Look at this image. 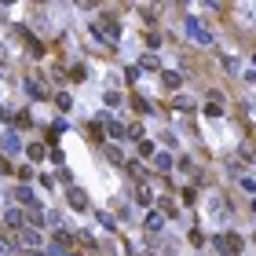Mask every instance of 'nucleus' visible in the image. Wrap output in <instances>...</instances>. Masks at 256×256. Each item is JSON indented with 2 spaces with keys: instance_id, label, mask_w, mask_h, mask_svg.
Here are the masks:
<instances>
[{
  "instance_id": "11",
  "label": "nucleus",
  "mask_w": 256,
  "mask_h": 256,
  "mask_svg": "<svg viewBox=\"0 0 256 256\" xmlns=\"http://www.w3.org/2000/svg\"><path fill=\"white\" fill-rule=\"evenodd\" d=\"M18 147H22V143H18V136H15V132H7V136H0V150H4V154H15Z\"/></svg>"
},
{
  "instance_id": "12",
  "label": "nucleus",
  "mask_w": 256,
  "mask_h": 256,
  "mask_svg": "<svg viewBox=\"0 0 256 256\" xmlns=\"http://www.w3.org/2000/svg\"><path fill=\"white\" fill-rule=\"evenodd\" d=\"M15 202H22L26 208H33V205H41V202H37V198H33V191H30V187H18V191H15Z\"/></svg>"
},
{
  "instance_id": "1",
  "label": "nucleus",
  "mask_w": 256,
  "mask_h": 256,
  "mask_svg": "<svg viewBox=\"0 0 256 256\" xmlns=\"http://www.w3.org/2000/svg\"><path fill=\"white\" fill-rule=\"evenodd\" d=\"M212 245H216L223 256H238V253H242V238H238V231H220V234L212 238Z\"/></svg>"
},
{
  "instance_id": "7",
  "label": "nucleus",
  "mask_w": 256,
  "mask_h": 256,
  "mask_svg": "<svg viewBox=\"0 0 256 256\" xmlns=\"http://www.w3.org/2000/svg\"><path fill=\"white\" fill-rule=\"evenodd\" d=\"M161 227H165V216H161V212H147L143 231H147V234H161Z\"/></svg>"
},
{
  "instance_id": "25",
  "label": "nucleus",
  "mask_w": 256,
  "mask_h": 256,
  "mask_svg": "<svg viewBox=\"0 0 256 256\" xmlns=\"http://www.w3.org/2000/svg\"><path fill=\"white\" fill-rule=\"evenodd\" d=\"M176 110H183V113H191V110H194V99H187V96H179V99H176Z\"/></svg>"
},
{
  "instance_id": "27",
  "label": "nucleus",
  "mask_w": 256,
  "mask_h": 256,
  "mask_svg": "<svg viewBox=\"0 0 256 256\" xmlns=\"http://www.w3.org/2000/svg\"><path fill=\"white\" fill-rule=\"evenodd\" d=\"M102 99H106V106H121V92H113V88H110Z\"/></svg>"
},
{
  "instance_id": "32",
  "label": "nucleus",
  "mask_w": 256,
  "mask_h": 256,
  "mask_svg": "<svg viewBox=\"0 0 256 256\" xmlns=\"http://www.w3.org/2000/svg\"><path fill=\"white\" fill-rule=\"evenodd\" d=\"M191 245H205V234L202 231H191Z\"/></svg>"
},
{
  "instance_id": "14",
  "label": "nucleus",
  "mask_w": 256,
  "mask_h": 256,
  "mask_svg": "<svg viewBox=\"0 0 256 256\" xmlns=\"http://www.w3.org/2000/svg\"><path fill=\"white\" fill-rule=\"evenodd\" d=\"M106 136H113V139H125V136H128V128H125V125H117V121H110V125H106Z\"/></svg>"
},
{
  "instance_id": "17",
  "label": "nucleus",
  "mask_w": 256,
  "mask_h": 256,
  "mask_svg": "<svg viewBox=\"0 0 256 256\" xmlns=\"http://www.w3.org/2000/svg\"><path fill=\"white\" fill-rule=\"evenodd\" d=\"M26 48H30L33 59H41V55H44V44H41V41H33V37H26Z\"/></svg>"
},
{
  "instance_id": "23",
  "label": "nucleus",
  "mask_w": 256,
  "mask_h": 256,
  "mask_svg": "<svg viewBox=\"0 0 256 256\" xmlns=\"http://www.w3.org/2000/svg\"><path fill=\"white\" fill-rule=\"evenodd\" d=\"M136 198H139V205H150V202H154V198H150V191H147V187H143V183H139V187H136Z\"/></svg>"
},
{
  "instance_id": "15",
  "label": "nucleus",
  "mask_w": 256,
  "mask_h": 256,
  "mask_svg": "<svg viewBox=\"0 0 256 256\" xmlns=\"http://www.w3.org/2000/svg\"><path fill=\"white\" fill-rule=\"evenodd\" d=\"M125 168L132 179H143V161H125Z\"/></svg>"
},
{
  "instance_id": "35",
  "label": "nucleus",
  "mask_w": 256,
  "mask_h": 256,
  "mask_svg": "<svg viewBox=\"0 0 256 256\" xmlns=\"http://www.w3.org/2000/svg\"><path fill=\"white\" fill-rule=\"evenodd\" d=\"M0 121H7V110H4V106H0Z\"/></svg>"
},
{
  "instance_id": "8",
  "label": "nucleus",
  "mask_w": 256,
  "mask_h": 256,
  "mask_svg": "<svg viewBox=\"0 0 256 256\" xmlns=\"http://www.w3.org/2000/svg\"><path fill=\"white\" fill-rule=\"evenodd\" d=\"M4 223L11 227V231H22V227H30V223H26V216L18 212V208H7V212H4Z\"/></svg>"
},
{
  "instance_id": "13",
  "label": "nucleus",
  "mask_w": 256,
  "mask_h": 256,
  "mask_svg": "<svg viewBox=\"0 0 256 256\" xmlns=\"http://www.w3.org/2000/svg\"><path fill=\"white\" fill-rule=\"evenodd\" d=\"M154 168L157 172H172V157L168 154H154Z\"/></svg>"
},
{
  "instance_id": "21",
  "label": "nucleus",
  "mask_w": 256,
  "mask_h": 256,
  "mask_svg": "<svg viewBox=\"0 0 256 256\" xmlns=\"http://www.w3.org/2000/svg\"><path fill=\"white\" fill-rule=\"evenodd\" d=\"M205 117H223V106L220 102H205Z\"/></svg>"
},
{
  "instance_id": "28",
  "label": "nucleus",
  "mask_w": 256,
  "mask_h": 256,
  "mask_svg": "<svg viewBox=\"0 0 256 256\" xmlns=\"http://www.w3.org/2000/svg\"><path fill=\"white\" fill-rule=\"evenodd\" d=\"M128 139H143V125H128Z\"/></svg>"
},
{
  "instance_id": "18",
  "label": "nucleus",
  "mask_w": 256,
  "mask_h": 256,
  "mask_svg": "<svg viewBox=\"0 0 256 256\" xmlns=\"http://www.w3.org/2000/svg\"><path fill=\"white\" fill-rule=\"evenodd\" d=\"M132 110H136V113H150V102L143 96H132Z\"/></svg>"
},
{
  "instance_id": "29",
  "label": "nucleus",
  "mask_w": 256,
  "mask_h": 256,
  "mask_svg": "<svg viewBox=\"0 0 256 256\" xmlns=\"http://www.w3.org/2000/svg\"><path fill=\"white\" fill-rule=\"evenodd\" d=\"M15 249V242L11 238H4V234H0V253H11Z\"/></svg>"
},
{
  "instance_id": "16",
  "label": "nucleus",
  "mask_w": 256,
  "mask_h": 256,
  "mask_svg": "<svg viewBox=\"0 0 256 256\" xmlns=\"http://www.w3.org/2000/svg\"><path fill=\"white\" fill-rule=\"evenodd\" d=\"M11 121H15V128H30V125H33V117H30V113H26V110H18V113H15Z\"/></svg>"
},
{
  "instance_id": "2",
  "label": "nucleus",
  "mask_w": 256,
  "mask_h": 256,
  "mask_svg": "<svg viewBox=\"0 0 256 256\" xmlns=\"http://www.w3.org/2000/svg\"><path fill=\"white\" fill-rule=\"evenodd\" d=\"M183 30H187V37H191L194 44H202V48H208V44H212V33L205 30V22H202V18H187V22H183Z\"/></svg>"
},
{
  "instance_id": "24",
  "label": "nucleus",
  "mask_w": 256,
  "mask_h": 256,
  "mask_svg": "<svg viewBox=\"0 0 256 256\" xmlns=\"http://www.w3.org/2000/svg\"><path fill=\"white\" fill-rule=\"evenodd\" d=\"M96 220L106 227V231H117V223H113V216H106V212H96Z\"/></svg>"
},
{
  "instance_id": "22",
  "label": "nucleus",
  "mask_w": 256,
  "mask_h": 256,
  "mask_svg": "<svg viewBox=\"0 0 256 256\" xmlns=\"http://www.w3.org/2000/svg\"><path fill=\"white\" fill-rule=\"evenodd\" d=\"M139 154H143V157H150V161H154V154H157V150H154V143H150V139H143V143H139Z\"/></svg>"
},
{
  "instance_id": "4",
  "label": "nucleus",
  "mask_w": 256,
  "mask_h": 256,
  "mask_svg": "<svg viewBox=\"0 0 256 256\" xmlns=\"http://www.w3.org/2000/svg\"><path fill=\"white\" fill-rule=\"evenodd\" d=\"M18 245H22L26 253H41V231H37V227H22V231H18Z\"/></svg>"
},
{
  "instance_id": "10",
  "label": "nucleus",
  "mask_w": 256,
  "mask_h": 256,
  "mask_svg": "<svg viewBox=\"0 0 256 256\" xmlns=\"http://www.w3.org/2000/svg\"><path fill=\"white\" fill-rule=\"evenodd\" d=\"M48 154H51V150L44 147V143H30V147H26V157H30V161H44Z\"/></svg>"
},
{
  "instance_id": "34",
  "label": "nucleus",
  "mask_w": 256,
  "mask_h": 256,
  "mask_svg": "<svg viewBox=\"0 0 256 256\" xmlns=\"http://www.w3.org/2000/svg\"><path fill=\"white\" fill-rule=\"evenodd\" d=\"M4 73H7V62H0V77H4Z\"/></svg>"
},
{
  "instance_id": "26",
  "label": "nucleus",
  "mask_w": 256,
  "mask_h": 256,
  "mask_svg": "<svg viewBox=\"0 0 256 256\" xmlns=\"http://www.w3.org/2000/svg\"><path fill=\"white\" fill-rule=\"evenodd\" d=\"M139 66H143V70H157V55H143Z\"/></svg>"
},
{
  "instance_id": "9",
  "label": "nucleus",
  "mask_w": 256,
  "mask_h": 256,
  "mask_svg": "<svg viewBox=\"0 0 256 256\" xmlns=\"http://www.w3.org/2000/svg\"><path fill=\"white\" fill-rule=\"evenodd\" d=\"M161 84H165V88H168V92H176V88H179V84H183V77H179V73H176V70H161Z\"/></svg>"
},
{
  "instance_id": "5",
  "label": "nucleus",
  "mask_w": 256,
  "mask_h": 256,
  "mask_svg": "<svg viewBox=\"0 0 256 256\" xmlns=\"http://www.w3.org/2000/svg\"><path fill=\"white\" fill-rule=\"evenodd\" d=\"M66 202H70V208L84 212V208H88V191H81V187H66Z\"/></svg>"
},
{
  "instance_id": "19",
  "label": "nucleus",
  "mask_w": 256,
  "mask_h": 256,
  "mask_svg": "<svg viewBox=\"0 0 256 256\" xmlns=\"http://www.w3.org/2000/svg\"><path fill=\"white\" fill-rule=\"evenodd\" d=\"M55 106H59V110H70V106H73V99L66 96V92H55Z\"/></svg>"
},
{
  "instance_id": "20",
  "label": "nucleus",
  "mask_w": 256,
  "mask_h": 256,
  "mask_svg": "<svg viewBox=\"0 0 256 256\" xmlns=\"http://www.w3.org/2000/svg\"><path fill=\"white\" fill-rule=\"evenodd\" d=\"M102 136H106L102 125H88V139H92V143H102Z\"/></svg>"
},
{
  "instance_id": "3",
  "label": "nucleus",
  "mask_w": 256,
  "mask_h": 256,
  "mask_svg": "<svg viewBox=\"0 0 256 256\" xmlns=\"http://www.w3.org/2000/svg\"><path fill=\"white\" fill-rule=\"evenodd\" d=\"M92 33H96L99 41H106V44H117L121 41V26L113 22V18H99V22L92 26Z\"/></svg>"
},
{
  "instance_id": "6",
  "label": "nucleus",
  "mask_w": 256,
  "mask_h": 256,
  "mask_svg": "<svg viewBox=\"0 0 256 256\" xmlns=\"http://www.w3.org/2000/svg\"><path fill=\"white\" fill-rule=\"evenodd\" d=\"M26 96L48 99V84H44V77H26Z\"/></svg>"
},
{
  "instance_id": "33",
  "label": "nucleus",
  "mask_w": 256,
  "mask_h": 256,
  "mask_svg": "<svg viewBox=\"0 0 256 256\" xmlns=\"http://www.w3.org/2000/svg\"><path fill=\"white\" fill-rule=\"evenodd\" d=\"M0 172H11V165H7V157H0Z\"/></svg>"
},
{
  "instance_id": "36",
  "label": "nucleus",
  "mask_w": 256,
  "mask_h": 256,
  "mask_svg": "<svg viewBox=\"0 0 256 256\" xmlns=\"http://www.w3.org/2000/svg\"><path fill=\"white\" fill-rule=\"evenodd\" d=\"M62 256H81V253H62Z\"/></svg>"
},
{
  "instance_id": "31",
  "label": "nucleus",
  "mask_w": 256,
  "mask_h": 256,
  "mask_svg": "<svg viewBox=\"0 0 256 256\" xmlns=\"http://www.w3.org/2000/svg\"><path fill=\"white\" fill-rule=\"evenodd\" d=\"M48 157H51V161H55V165H59V168H62V150H59V147H51V154H48Z\"/></svg>"
},
{
  "instance_id": "30",
  "label": "nucleus",
  "mask_w": 256,
  "mask_h": 256,
  "mask_svg": "<svg viewBox=\"0 0 256 256\" xmlns=\"http://www.w3.org/2000/svg\"><path fill=\"white\" fill-rule=\"evenodd\" d=\"M59 179H62V183H66V187H73V179H70V168H66V165L59 168Z\"/></svg>"
}]
</instances>
